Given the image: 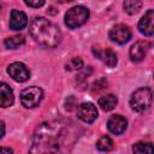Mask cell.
<instances>
[{
    "mask_svg": "<svg viewBox=\"0 0 154 154\" xmlns=\"http://www.w3.org/2000/svg\"><path fill=\"white\" fill-rule=\"evenodd\" d=\"M63 140V126L55 123H42L34 134L29 154H57Z\"/></svg>",
    "mask_w": 154,
    "mask_h": 154,
    "instance_id": "obj_1",
    "label": "cell"
},
{
    "mask_svg": "<svg viewBox=\"0 0 154 154\" xmlns=\"http://www.w3.org/2000/svg\"><path fill=\"white\" fill-rule=\"evenodd\" d=\"M29 32L37 43L48 48L57 47L61 41L60 29L45 17H35L30 22Z\"/></svg>",
    "mask_w": 154,
    "mask_h": 154,
    "instance_id": "obj_2",
    "label": "cell"
},
{
    "mask_svg": "<svg viewBox=\"0 0 154 154\" xmlns=\"http://www.w3.org/2000/svg\"><path fill=\"white\" fill-rule=\"evenodd\" d=\"M89 16H90L89 10L85 6L77 5L66 11L64 22L67 28L76 29V28H79L81 25H83L89 19Z\"/></svg>",
    "mask_w": 154,
    "mask_h": 154,
    "instance_id": "obj_3",
    "label": "cell"
},
{
    "mask_svg": "<svg viewBox=\"0 0 154 154\" xmlns=\"http://www.w3.org/2000/svg\"><path fill=\"white\" fill-rule=\"evenodd\" d=\"M152 101H153L152 90L147 87H143L132 93L130 97V106L136 112H144L152 106Z\"/></svg>",
    "mask_w": 154,
    "mask_h": 154,
    "instance_id": "obj_4",
    "label": "cell"
},
{
    "mask_svg": "<svg viewBox=\"0 0 154 154\" xmlns=\"http://www.w3.org/2000/svg\"><path fill=\"white\" fill-rule=\"evenodd\" d=\"M43 99V90L38 87H28L20 93V102L25 108H34L40 105Z\"/></svg>",
    "mask_w": 154,
    "mask_h": 154,
    "instance_id": "obj_5",
    "label": "cell"
},
{
    "mask_svg": "<svg viewBox=\"0 0 154 154\" xmlns=\"http://www.w3.org/2000/svg\"><path fill=\"white\" fill-rule=\"evenodd\" d=\"M7 73L10 75V77L13 81L19 82V83H23L30 78L29 69L26 67L25 64H23L20 61H14V63L10 64L7 67Z\"/></svg>",
    "mask_w": 154,
    "mask_h": 154,
    "instance_id": "obj_6",
    "label": "cell"
},
{
    "mask_svg": "<svg viewBox=\"0 0 154 154\" xmlns=\"http://www.w3.org/2000/svg\"><path fill=\"white\" fill-rule=\"evenodd\" d=\"M108 37L118 45H125L131 38V30L125 24H117L109 30Z\"/></svg>",
    "mask_w": 154,
    "mask_h": 154,
    "instance_id": "obj_7",
    "label": "cell"
},
{
    "mask_svg": "<svg viewBox=\"0 0 154 154\" xmlns=\"http://www.w3.org/2000/svg\"><path fill=\"white\" fill-rule=\"evenodd\" d=\"M99 113H97V108L94 103L91 102H84V103H81L78 107H77V117L87 123V124H91L96 120Z\"/></svg>",
    "mask_w": 154,
    "mask_h": 154,
    "instance_id": "obj_8",
    "label": "cell"
},
{
    "mask_svg": "<svg viewBox=\"0 0 154 154\" xmlns=\"http://www.w3.org/2000/svg\"><path fill=\"white\" fill-rule=\"evenodd\" d=\"M93 54L101 60L103 64H106L108 67H114L118 63V58L116 52H113L111 48H99L93 47Z\"/></svg>",
    "mask_w": 154,
    "mask_h": 154,
    "instance_id": "obj_9",
    "label": "cell"
},
{
    "mask_svg": "<svg viewBox=\"0 0 154 154\" xmlns=\"http://www.w3.org/2000/svg\"><path fill=\"white\" fill-rule=\"evenodd\" d=\"M138 30L144 36H153L154 34V10H148L138 22Z\"/></svg>",
    "mask_w": 154,
    "mask_h": 154,
    "instance_id": "obj_10",
    "label": "cell"
},
{
    "mask_svg": "<svg viewBox=\"0 0 154 154\" xmlns=\"http://www.w3.org/2000/svg\"><path fill=\"white\" fill-rule=\"evenodd\" d=\"M107 128L109 132L114 135H122L128 128V120L120 114H113L107 122Z\"/></svg>",
    "mask_w": 154,
    "mask_h": 154,
    "instance_id": "obj_11",
    "label": "cell"
},
{
    "mask_svg": "<svg viewBox=\"0 0 154 154\" xmlns=\"http://www.w3.org/2000/svg\"><path fill=\"white\" fill-rule=\"evenodd\" d=\"M28 25V17L23 11L12 10L10 14V29L19 31Z\"/></svg>",
    "mask_w": 154,
    "mask_h": 154,
    "instance_id": "obj_12",
    "label": "cell"
},
{
    "mask_svg": "<svg viewBox=\"0 0 154 154\" xmlns=\"http://www.w3.org/2000/svg\"><path fill=\"white\" fill-rule=\"evenodd\" d=\"M147 49H148V43L144 41H137L135 42L129 51V57L131 59V61L134 63H140L144 59L146 54H147Z\"/></svg>",
    "mask_w": 154,
    "mask_h": 154,
    "instance_id": "obj_13",
    "label": "cell"
},
{
    "mask_svg": "<svg viewBox=\"0 0 154 154\" xmlns=\"http://www.w3.org/2000/svg\"><path fill=\"white\" fill-rule=\"evenodd\" d=\"M14 102V95L12 88L7 83H0V107H10Z\"/></svg>",
    "mask_w": 154,
    "mask_h": 154,
    "instance_id": "obj_14",
    "label": "cell"
},
{
    "mask_svg": "<svg viewBox=\"0 0 154 154\" xmlns=\"http://www.w3.org/2000/svg\"><path fill=\"white\" fill-rule=\"evenodd\" d=\"M97 103H99V106H100V108H101L102 111L108 112V111H112V109L117 106L118 99H117V96L113 95V94H106V95L100 96Z\"/></svg>",
    "mask_w": 154,
    "mask_h": 154,
    "instance_id": "obj_15",
    "label": "cell"
},
{
    "mask_svg": "<svg viewBox=\"0 0 154 154\" xmlns=\"http://www.w3.org/2000/svg\"><path fill=\"white\" fill-rule=\"evenodd\" d=\"M114 147V143L109 136H101L96 142V149L100 152H109Z\"/></svg>",
    "mask_w": 154,
    "mask_h": 154,
    "instance_id": "obj_16",
    "label": "cell"
},
{
    "mask_svg": "<svg viewBox=\"0 0 154 154\" xmlns=\"http://www.w3.org/2000/svg\"><path fill=\"white\" fill-rule=\"evenodd\" d=\"M24 42H25V37H24V35H20V34L14 35L8 38H5V41H4L5 46L10 49H16V48L20 47L22 45H24Z\"/></svg>",
    "mask_w": 154,
    "mask_h": 154,
    "instance_id": "obj_17",
    "label": "cell"
},
{
    "mask_svg": "<svg viewBox=\"0 0 154 154\" xmlns=\"http://www.w3.org/2000/svg\"><path fill=\"white\" fill-rule=\"evenodd\" d=\"M134 154H153V144L150 142H137L132 146Z\"/></svg>",
    "mask_w": 154,
    "mask_h": 154,
    "instance_id": "obj_18",
    "label": "cell"
},
{
    "mask_svg": "<svg viewBox=\"0 0 154 154\" xmlns=\"http://www.w3.org/2000/svg\"><path fill=\"white\" fill-rule=\"evenodd\" d=\"M141 7H142V1H138V0H128L123 2V8L129 14L137 13L141 10Z\"/></svg>",
    "mask_w": 154,
    "mask_h": 154,
    "instance_id": "obj_19",
    "label": "cell"
},
{
    "mask_svg": "<svg viewBox=\"0 0 154 154\" xmlns=\"http://www.w3.org/2000/svg\"><path fill=\"white\" fill-rule=\"evenodd\" d=\"M83 67V60L81 58H72L67 64L65 65V69L67 71H75V70H81Z\"/></svg>",
    "mask_w": 154,
    "mask_h": 154,
    "instance_id": "obj_20",
    "label": "cell"
},
{
    "mask_svg": "<svg viewBox=\"0 0 154 154\" xmlns=\"http://www.w3.org/2000/svg\"><path fill=\"white\" fill-rule=\"evenodd\" d=\"M24 4L26 5V6H29V7H34V8H38V7H42L46 2L43 1V0H41V1H24Z\"/></svg>",
    "mask_w": 154,
    "mask_h": 154,
    "instance_id": "obj_21",
    "label": "cell"
},
{
    "mask_svg": "<svg viewBox=\"0 0 154 154\" xmlns=\"http://www.w3.org/2000/svg\"><path fill=\"white\" fill-rule=\"evenodd\" d=\"M0 154H13V150L10 147H0Z\"/></svg>",
    "mask_w": 154,
    "mask_h": 154,
    "instance_id": "obj_22",
    "label": "cell"
},
{
    "mask_svg": "<svg viewBox=\"0 0 154 154\" xmlns=\"http://www.w3.org/2000/svg\"><path fill=\"white\" fill-rule=\"evenodd\" d=\"M5 135V123L0 120V138Z\"/></svg>",
    "mask_w": 154,
    "mask_h": 154,
    "instance_id": "obj_23",
    "label": "cell"
}]
</instances>
